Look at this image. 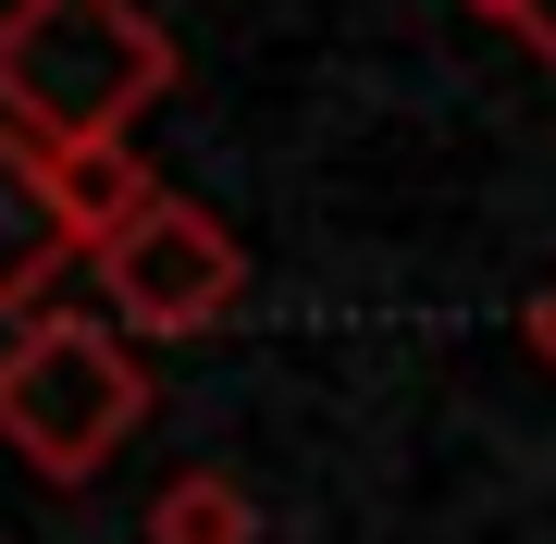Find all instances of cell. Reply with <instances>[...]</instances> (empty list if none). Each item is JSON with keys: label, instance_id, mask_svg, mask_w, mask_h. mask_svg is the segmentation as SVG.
<instances>
[{"label": "cell", "instance_id": "6", "mask_svg": "<svg viewBox=\"0 0 556 544\" xmlns=\"http://www.w3.org/2000/svg\"><path fill=\"white\" fill-rule=\"evenodd\" d=\"M137 532L149 544H260V495L236 483V470H174Z\"/></svg>", "mask_w": 556, "mask_h": 544}, {"label": "cell", "instance_id": "7", "mask_svg": "<svg viewBox=\"0 0 556 544\" xmlns=\"http://www.w3.org/2000/svg\"><path fill=\"white\" fill-rule=\"evenodd\" d=\"M507 25H519V38H532V62H544V75H556V0H519Z\"/></svg>", "mask_w": 556, "mask_h": 544}, {"label": "cell", "instance_id": "2", "mask_svg": "<svg viewBox=\"0 0 556 544\" xmlns=\"http://www.w3.org/2000/svg\"><path fill=\"white\" fill-rule=\"evenodd\" d=\"M149 421V359L100 309H38L25 298L13 346H0V445L38 483H100Z\"/></svg>", "mask_w": 556, "mask_h": 544}, {"label": "cell", "instance_id": "5", "mask_svg": "<svg viewBox=\"0 0 556 544\" xmlns=\"http://www.w3.org/2000/svg\"><path fill=\"white\" fill-rule=\"evenodd\" d=\"M149 149L137 137H50V199H62V223H75V261H87V236H112L124 211L149 199Z\"/></svg>", "mask_w": 556, "mask_h": 544}, {"label": "cell", "instance_id": "4", "mask_svg": "<svg viewBox=\"0 0 556 544\" xmlns=\"http://www.w3.org/2000/svg\"><path fill=\"white\" fill-rule=\"evenodd\" d=\"M75 261V223L50 199V149L25 124H0V309L50 298V273Z\"/></svg>", "mask_w": 556, "mask_h": 544}, {"label": "cell", "instance_id": "8", "mask_svg": "<svg viewBox=\"0 0 556 544\" xmlns=\"http://www.w3.org/2000/svg\"><path fill=\"white\" fill-rule=\"evenodd\" d=\"M519 346H532V359L556 371V284H544V298H532V309H519Z\"/></svg>", "mask_w": 556, "mask_h": 544}, {"label": "cell", "instance_id": "9", "mask_svg": "<svg viewBox=\"0 0 556 544\" xmlns=\"http://www.w3.org/2000/svg\"><path fill=\"white\" fill-rule=\"evenodd\" d=\"M457 13H482V25H507V13H519V0H457Z\"/></svg>", "mask_w": 556, "mask_h": 544}, {"label": "cell", "instance_id": "3", "mask_svg": "<svg viewBox=\"0 0 556 544\" xmlns=\"http://www.w3.org/2000/svg\"><path fill=\"white\" fill-rule=\"evenodd\" d=\"M87 273H100V309L149 346H199L248 309V236L174 186H149L112 236H87Z\"/></svg>", "mask_w": 556, "mask_h": 544}, {"label": "cell", "instance_id": "1", "mask_svg": "<svg viewBox=\"0 0 556 544\" xmlns=\"http://www.w3.org/2000/svg\"><path fill=\"white\" fill-rule=\"evenodd\" d=\"M186 87V50L149 0H0V124L25 137H137Z\"/></svg>", "mask_w": 556, "mask_h": 544}]
</instances>
